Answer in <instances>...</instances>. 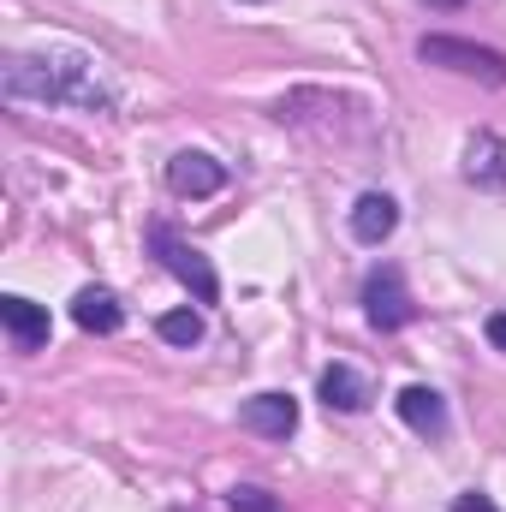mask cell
Returning a JSON list of instances; mask_svg holds the SVG:
<instances>
[{"label":"cell","mask_w":506,"mask_h":512,"mask_svg":"<svg viewBox=\"0 0 506 512\" xmlns=\"http://www.w3.org/2000/svg\"><path fill=\"white\" fill-rule=\"evenodd\" d=\"M6 96L42 102V108H78V114H114V90L102 66L78 48H36L6 60Z\"/></svg>","instance_id":"1"},{"label":"cell","mask_w":506,"mask_h":512,"mask_svg":"<svg viewBox=\"0 0 506 512\" xmlns=\"http://www.w3.org/2000/svg\"><path fill=\"white\" fill-rule=\"evenodd\" d=\"M489 340L506 352V310H501V316H489Z\"/></svg>","instance_id":"16"},{"label":"cell","mask_w":506,"mask_h":512,"mask_svg":"<svg viewBox=\"0 0 506 512\" xmlns=\"http://www.w3.org/2000/svg\"><path fill=\"white\" fill-rule=\"evenodd\" d=\"M465 179L483 185V191H506V137L471 131V143H465Z\"/></svg>","instance_id":"9"},{"label":"cell","mask_w":506,"mask_h":512,"mask_svg":"<svg viewBox=\"0 0 506 512\" xmlns=\"http://www.w3.org/2000/svg\"><path fill=\"white\" fill-rule=\"evenodd\" d=\"M72 322H78L84 334H120L126 310H120V298H114L108 286H84V292L72 298Z\"/></svg>","instance_id":"11"},{"label":"cell","mask_w":506,"mask_h":512,"mask_svg":"<svg viewBox=\"0 0 506 512\" xmlns=\"http://www.w3.org/2000/svg\"><path fill=\"white\" fill-rule=\"evenodd\" d=\"M149 245H155V256L167 262V274H173L179 286H191V298H197V304H215V298H221V280H215L209 256L197 251V245H185L173 227H161V221H155V227H149Z\"/></svg>","instance_id":"3"},{"label":"cell","mask_w":506,"mask_h":512,"mask_svg":"<svg viewBox=\"0 0 506 512\" xmlns=\"http://www.w3.org/2000/svg\"><path fill=\"white\" fill-rule=\"evenodd\" d=\"M239 423H245L251 435H268V441H286V435L298 429V399H292V393H256V399H245Z\"/></svg>","instance_id":"7"},{"label":"cell","mask_w":506,"mask_h":512,"mask_svg":"<svg viewBox=\"0 0 506 512\" xmlns=\"http://www.w3.org/2000/svg\"><path fill=\"white\" fill-rule=\"evenodd\" d=\"M393 227H399V203H393L387 191H364V197L352 203V239H358V245L393 239Z\"/></svg>","instance_id":"10"},{"label":"cell","mask_w":506,"mask_h":512,"mask_svg":"<svg viewBox=\"0 0 506 512\" xmlns=\"http://www.w3.org/2000/svg\"><path fill=\"white\" fill-rule=\"evenodd\" d=\"M429 6H447V12H453V6H465V0H429Z\"/></svg>","instance_id":"17"},{"label":"cell","mask_w":506,"mask_h":512,"mask_svg":"<svg viewBox=\"0 0 506 512\" xmlns=\"http://www.w3.org/2000/svg\"><path fill=\"white\" fill-rule=\"evenodd\" d=\"M167 185H173V197H215L227 185V167L203 149H179L167 161Z\"/></svg>","instance_id":"5"},{"label":"cell","mask_w":506,"mask_h":512,"mask_svg":"<svg viewBox=\"0 0 506 512\" xmlns=\"http://www.w3.org/2000/svg\"><path fill=\"white\" fill-rule=\"evenodd\" d=\"M155 334H161L167 346H197V340H203V316H197V310H167V316L155 322Z\"/></svg>","instance_id":"13"},{"label":"cell","mask_w":506,"mask_h":512,"mask_svg":"<svg viewBox=\"0 0 506 512\" xmlns=\"http://www.w3.org/2000/svg\"><path fill=\"white\" fill-rule=\"evenodd\" d=\"M0 322H6L12 352H42V346H48V310H42V304L6 292V298H0Z\"/></svg>","instance_id":"6"},{"label":"cell","mask_w":506,"mask_h":512,"mask_svg":"<svg viewBox=\"0 0 506 512\" xmlns=\"http://www.w3.org/2000/svg\"><path fill=\"white\" fill-rule=\"evenodd\" d=\"M453 512H501V507H495L483 489H471V495H459V501H453Z\"/></svg>","instance_id":"15"},{"label":"cell","mask_w":506,"mask_h":512,"mask_svg":"<svg viewBox=\"0 0 506 512\" xmlns=\"http://www.w3.org/2000/svg\"><path fill=\"white\" fill-rule=\"evenodd\" d=\"M227 501H233V512H280V507H274V495H268V489H251V483H245V489H233Z\"/></svg>","instance_id":"14"},{"label":"cell","mask_w":506,"mask_h":512,"mask_svg":"<svg viewBox=\"0 0 506 512\" xmlns=\"http://www.w3.org/2000/svg\"><path fill=\"white\" fill-rule=\"evenodd\" d=\"M399 417H405V429H417L423 441H447V429H453V417H447V399L435 393V387H405L399 393Z\"/></svg>","instance_id":"8"},{"label":"cell","mask_w":506,"mask_h":512,"mask_svg":"<svg viewBox=\"0 0 506 512\" xmlns=\"http://www.w3.org/2000/svg\"><path fill=\"white\" fill-rule=\"evenodd\" d=\"M364 316H370L376 334H399V328L417 316V304H411V292H405V274H399L393 262H381L376 274L364 280Z\"/></svg>","instance_id":"4"},{"label":"cell","mask_w":506,"mask_h":512,"mask_svg":"<svg viewBox=\"0 0 506 512\" xmlns=\"http://www.w3.org/2000/svg\"><path fill=\"white\" fill-rule=\"evenodd\" d=\"M322 399H328V411H364L376 399V387H370L364 370H352V364H328L322 370Z\"/></svg>","instance_id":"12"},{"label":"cell","mask_w":506,"mask_h":512,"mask_svg":"<svg viewBox=\"0 0 506 512\" xmlns=\"http://www.w3.org/2000/svg\"><path fill=\"white\" fill-rule=\"evenodd\" d=\"M417 60H423V66H441V72H459V78H477V84L506 90V54H501V48H483V42H465V36H423V42H417Z\"/></svg>","instance_id":"2"}]
</instances>
